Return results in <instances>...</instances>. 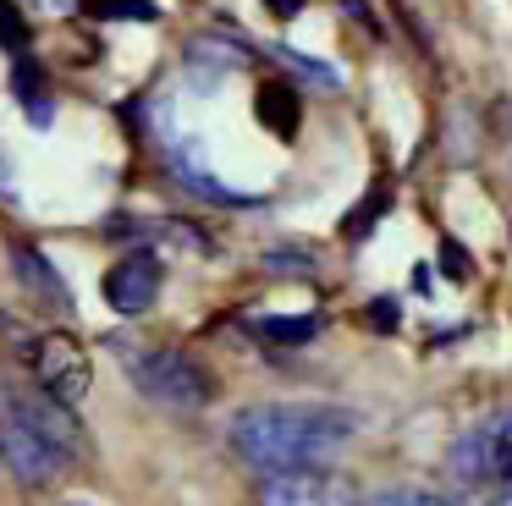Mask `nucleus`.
<instances>
[{"mask_svg":"<svg viewBox=\"0 0 512 506\" xmlns=\"http://www.w3.org/2000/svg\"><path fill=\"white\" fill-rule=\"evenodd\" d=\"M34 374H39V385H45V396L61 402V407H78L83 396H89V385H94V363L72 336H45L39 341L34 347Z\"/></svg>","mask_w":512,"mask_h":506,"instance_id":"obj_4","label":"nucleus"},{"mask_svg":"<svg viewBox=\"0 0 512 506\" xmlns=\"http://www.w3.org/2000/svg\"><path fill=\"white\" fill-rule=\"evenodd\" d=\"M12 259H17V275H23V286H34V292L45 297V308H72L67 281H61V275L50 270V264H45V253H39V248H17Z\"/></svg>","mask_w":512,"mask_h":506,"instance_id":"obj_7","label":"nucleus"},{"mask_svg":"<svg viewBox=\"0 0 512 506\" xmlns=\"http://www.w3.org/2000/svg\"><path fill=\"white\" fill-rule=\"evenodd\" d=\"M259 121H265L276 138H292V127H298V94H292V83L259 88Z\"/></svg>","mask_w":512,"mask_h":506,"instance_id":"obj_8","label":"nucleus"},{"mask_svg":"<svg viewBox=\"0 0 512 506\" xmlns=\"http://www.w3.org/2000/svg\"><path fill=\"white\" fill-rule=\"evenodd\" d=\"M133 380L149 402H166V407H199L210 402V374L177 347H155L149 358L133 363Z\"/></svg>","mask_w":512,"mask_h":506,"instance_id":"obj_3","label":"nucleus"},{"mask_svg":"<svg viewBox=\"0 0 512 506\" xmlns=\"http://www.w3.org/2000/svg\"><path fill=\"white\" fill-rule=\"evenodd\" d=\"M441 270L452 275V281H463V275H468V253H463V242H441Z\"/></svg>","mask_w":512,"mask_h":506,"instance_id":"obj_13","label":"nucleus"},{"mask_svg":"<svg viewBox=\"0 0 512 506\" xmlns=\"http://www.w3.org/2000/svg\"><path fill=\"white\" fill-rule=\"evenodd\" d=\"M358 506H457V501H441V495H419V490H397V495H375V501H358Z\"/></svg>","mask_w":512,"mask_h":506,"instance_id":"obj_12","label":"nucleus"},{"mask_svg":"<svg viewBox=\"0 0 512 506\" xmlns=\"http://www.w3.org/2000/svg\"><path fill=\"white\" fill-rule=\"evenodd\" d=\"M72 506H89V501H72Z\"/></svg>","mask_w":512,"mask_h":506,"instance_id":"obj_17","label":"nucleus"},{"mask_svg":"<svg viewBox=\"0 0 512 506\" xmlns=\"http://www.w3.org/2000/svg\"><path fill=\"white\" fill-rule=\"evenodd\" d=\"M232 451L265 473H320L325 462L342 457L353 418L336 407H309V402H265L243 407L232 418Z\"/></svg>","mask_w":512,"mask_h":506,"instance_id":"obj_1","label":"nucleus"},{"mask_svg":"<svg viewBox=\"0 0 512 506\" xmlns=\"http://www.w3.org/2000/svg\"><path fill=\"white\" fill-rule=\"evenodd\" d=\"M254 330L270 341H314L320 336V319H254Z\"/></svg>","mask_w":512,"mask_h":506,"instance_id":"obj_9","label":"nucleus"},{"mask_svg":"<svg viewBox=\"0 0 512 506\" xmlns=\"http://www.w3.org/2000/svg\"><path fill=\"white\" fill-rule=\"evenodd\" d=\"M89 11H94V17H105V22H111V17H133V22L155 17V6H149V0H89Z\"/></svg>","mask_w":512,"mask_h":506,"instance_id":"obj_10","label":"nucleus"},{"mask_svg":"<svg viewBox=\"0 0 512 506\" xmlns=\"http://www.w3.org/2000/svg\"><path fill=\"white\" fill-rule=\"evenodd\" d=\"M507 418H485V424L463 429L446 451V468L457 484H501L512 473V440H507Z\"/></svg>","mask_w":512,"mask_h":506,"instance_id":"obj_2","label":"nucleus"},{"mask_svg":"<svg viewBox=\"0 0 512 506\" xmlns=\"http://www.w3.org/2000/svg\"><path fill=\"white\" fill-rule=\"evenodd\" d=\"M265 6L276 11V17H298V11H303V0H265Z\"/></svg>","mask_w":512,"mask_h":506,"instance_id":"obj_16","label":"nucleus"},{"mask_svg":"<svg viewBox=\"0 0 512 506\" xmlns=\"http://www.w3.org/2000/svg\"><path fill=\"white\" fill-rule=\"evenodd\" d=\"M375 209H386V193H375V198H369V204L353 215V226H347V231H353V237H364V231H369V220H375Z\"/></svg>","mask_w":512,"mask_h":506,"instance_id":"obj_15","label":"nucleus"},{"mask_svg":"<svg viewBox=\"0 0 512 506\" xmlns=\"http://www.w3.org/2000/svg\"><path fill=\"white\" fill-rule=\"evenodd\" d=\"M369 325H375V330H397V303H391V297H375V308H369Z\"/></svg>","mask_w":512,"mask_h":506,"instance_id":"obj_14","label":"nucleus"},{"mask_svg":"<svg viewBox=\"0 0 512 506\" xmlns=\"http://www.w3.org/2000/svg\"><path fill=\"white\" fill-rule=\"evenodd\" d=\"M23 39H28V22H23V11H17L12 0H0V44H6V50H17Z\"/></svg>","mask_w":512,"mask_h":506,"instance_id":"obj_11","label":"nucleus"},{"mask_svg":"<svg viewBox=\"0 0 512 506\" xmlns=\"http://www.w3.org/2000/svg\"><path fill=\"white\" fill-rule=\"evenodd\" d=\"M0 462H6L23 484H50L61 468H67V457H61L56 446H45L23 418L6 407V396H0Z\"/></svg>","mask_w":512,"mask_h":506,"instance_id":"obj_5","label":"nucleus"},{"mask_svg":"<svg viewBox=\"0 0 512 506\" xmlns=\"http://www.w3.org/2000/svg\"><path fill=\"white\" fill-rule=\"evenodd\" d=\"M155 297H160V264H155V253H127V259L105 275V303H111L116 314H127V319H138L149 303H155Z\"/></svg>","mask_w":512,"mask_h":506,"instance_id":"obj_6","label":"nucleus"}]
</instances>
